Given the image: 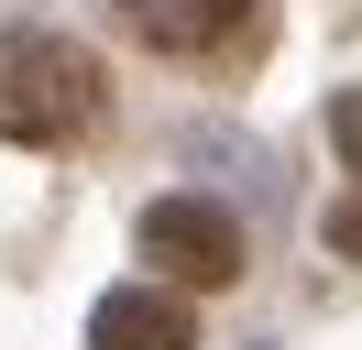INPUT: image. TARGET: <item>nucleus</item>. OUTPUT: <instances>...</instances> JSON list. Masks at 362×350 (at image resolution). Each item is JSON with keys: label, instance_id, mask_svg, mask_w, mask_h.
I'll use <instances>...</instances> for the list:
<instances>
[{"label": "nucleus", "instance_id": "obj_5", "mask_svg": "<svg viewBox=\"0 0 362 350\" xmlns=\"http://www.w3.org/2000/svg\"><path fill=\"white\" fill-rule=\"evenodd\" d=\"M318 230H329V252H340V262H362V197H340Z\"/></svg>", "mask_w": 362, "mask_h": 350}, {"label": "nucleus", "instance_id": "obj_6", "mask_svg": "<svg viewBox=\"0 0 362 350\" xmlns=\"http://www.w3.org/2000/svg\"><path fill=\"white\" fill-rule=\"evenodd\" d=\"M329 143H340V164H351V175H362V88H351V99H340V109H329Z\"/></svg>", "mask_w": 362, "mask_h": 350}, {"label": "nucleus", "instance_id": "obj_2", "mask_svg": "<svg viewBox=\"0 0 362 350\" xmlns=\"http://www.w3.org/2000/svg\"><path fill=\"white\" fill-rule=\"evenodd\" d=\"M121 22H132V44H154V55H187V66H230L264 44L274 0H110Z\"/></svg>", "mask_w": 362, "mask_h": 350}, {"label": "nucleus", "instance_id": "obj_4", "mask_svg": "<svg viewBox=\"0 0 362 350\" xmlns=\"http://www.w3.org/2000/svg\"><path fill=\"white\" fill-rule=\"evenodd\" d=\"M88 350H198V318L165 284H110L88 306Z\"/></svg>", "mask_w": 362, "mask_h": 350}, {"label": "nucleus", "instance_id": "obj_1", "mask_svg": "<svg viewBox=\"0 0 362 350\" xmlns=\"http://www.w3.org/2000/svg\"><path fill=\"white\" fill-rule=\"evenodd\" d=\"M110 121V66L77 33H0V143L66 153Z\"/></svg>", "mask_w": 362, "mask_h": 350}, {"label": "nucleus", "instance_id": "obj_3", "mask_svg": "<svg viewBox=\"0 0 362 350\" xmlns=\"http://www.w3.org/2000/svg\"><path fill=\"white\" fill-rule=\"evenodd\" d=\"M143 262H165L176 284H242V262H252V241H242V219L230 208H209V197H154L143 208Z\"/></svg>", "mask_w": 362, "mask_h": 350}]
</instances>
